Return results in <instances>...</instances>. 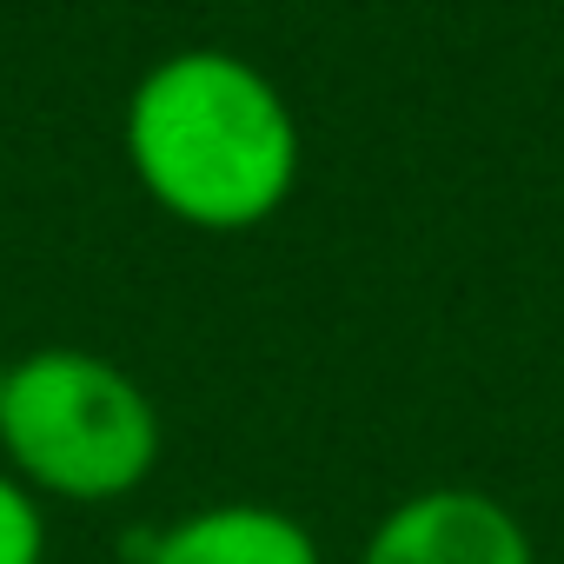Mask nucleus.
Segmentation results:
<instances>
[{
    "mask_svg": "<svg viewBox=\"0 0 564 564\" xmlns=\"http://www.w3.org/2000/svg\"><path fill=\"white\" fill-rule=\"evenodd\" d=\"M8 366H14V359H8V352H0V386H8Z\"/></svg>",
    "mask_w": 564,
    "mask_h": 564,
    "instance_id": "423d86ee",
    "label": "nucleus"
},
{
    "mask_svg": "<svg viewBox=\"0 0 564 564\" xmlns=\"http://www.w3.org/2000/svg\"><path fill=\"white\" fill-rule=\"evenodd\" d=\"M160 438L147 386L87 346H34L8 366L0 452L34 498L120 505L153 478Z\"/></svg>",
    "mask_w": 564,
    "mask_h": 564,
    "instance_id": "f03ea898",
    "label": "nucleus"
},
{
    "mask_svg": "<svg viewBox=\"0 0 564 564\" xmlns=\"http://www.w3.org/2000/svg\"><path fill=\"white\" fill-rule=\"evenodd\" d=\"M140 193L193 232H252L293 199L306 140L265 67L232 47H180L153 61L120 120Z\"/></svg>",
    "mask_w": 564,
    "mask_h": 564,
    "instance_id": "f257e3e1",
    "label": "nucleus"
},
{
    "mask_svg": "<svg viewBox=\"0 0 564 564\" xmlns=\"http://www.w3.org/2000/svg\"><path fill=\"white\" fill-rule=\"evenodd\" d=\"M359 564H538V551L505 498L478 485H425L372 524Z\"/></svg>",
    "mask_w": 564,
    "mask_h": 564,
    "instance_id": "7ed1b4c3",
    "label": "nucleus"
},
{
    "mask_svg": "<svg viewBox=\"0 0 564 564\" xmlns=\"http://www.w3.org/2000/svg\"><path fill=\"white\" fill-rule=\"evenodd\" d=\"M133 564H326L319 538L265 498H219L140 544Z\"/></svg>",
    "mask_w": 564,
    "mask_h": 564,
    "instance_id": "20e7f679",
    "label": "nucleus"
},
{
    "mask_svg": "<svg viewBox=\"0 0 564 564\" xmlns=\"http://www.w3.org/2000/svg\"><path fill=\"white\" fill-rule=\"evenodd\" d=\"M0 564H47V511L14 471H0Z\"/></svg>",
    "mask_w": 564,
    "mask_h": 564,
    "instance_id": "39448f33",
    "label": "nucleus"
}]
</instances>
